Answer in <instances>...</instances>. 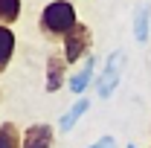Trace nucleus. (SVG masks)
<instances>
[{"label":"nucleus","mask_w":151,"mask_h":148,"mask_svg":"<svg viewBox=\"0 0 151 148\" xmlns=\"http://www.w3.org/2000/svg\"><path fill=\"white\" fill-rule=\"evenodd\" d=\"M15 47H18V38H15V29L0 23V73L9 70L12 58H15Z\"/></svg>","instance_id":"0eeeda50"},{"label":"nucleus","mask_w":151,"mask_h":148,"mask_svg":"<svg viewBox=\"0 0 151 148\" xmlns=\"http://www.w3.org/2000/svg\"><path fill=\"white\" fill-rule=\"evenodd\" d=\"M55 142V128L47 122H35L20 134V148H52Z\"/></svg>","instance_id":"39448f33"},{"label":"nucleus","mask_w":151,"mask_h":148,"mask_svg":"<svg viewBox=\"0 0 151 148\" xmlns=\"http://www.w3.org/2000/svg\"><path fill=\"white\" fill-rule=\"evenodd\" d=\"M76 23H78V12L70 0H50L38 18V29L44 41H64Z\"/></svg>","instance_id":"f257e3e1"},{"label":"nucleus","mask_w":151,"mask_h":148,"mask_svg":"<svg viewBox=\"0 0 151 148\" xmlns=\"http://www.w3.org/2000/svg\"><path fill=\"white\" fill-rule=\"evenodd\" d=\"M67 61L61 52H50L47 58V67H44V90L47 93H58L64 87V81H67Z\"/></svg>","instance_id":"20e7f679"},{"label":"nucleus","mask_w":151,"mask_h":148,"mask_svg":"<svg viewBox=\"0 0 151 148\" xmlns=\"http://www.w3.org/2000/svg\"><path fill=\"white\" fill-rule=\"evenodd\" d=\"M20 9H23L20 0H0V23H6V26L18 23L20 20Z\"/></svg>","instance_id":"9d476101"},{"label":"nucleus","mask_w":151,"mask_h":148,"mask_svg":"<svg viewBox=\"0 0 151 148\" xmlns=\"http://www.w3.org/2000/svg\"><path fill=\"white\" fill-rule=\"evenodd\" d=\"M125 148H137V145H134V142H128V145H125Z\"/></svg>","instance_id":"ddd939ff"},{"label":"nucleus","mask_w":151,"mask_h":148,"mask_svg":"<svg viewBox=\"0 0 151 148\" xmlns=\"http://www.w3.org/2000/svg\"><path fill=\"white\" fill-rule=\"evenodd\" d=\"M0 102H3V90H0Z\"/></svg>","instance_id":"4468645a"},{"label":"nucleus","mask_w":151,"mask_h":148,"mask_svg":"<svg viewBox=\"0 0 151 148\" xmlns=\"http://www.w3.org/2000/svg\"><path fill=\"white\" fill-rule=\"evenodd\" d=\"M87 111H90V99L78 96V99H76V105H70V108H67V113L58 119V131H61V134L73 131V128H76V122H78V119H81Z\"/></svg>","instance_id":"6e6552de"},{"label":"nucleus","mask_w":151,"mask_h":148,"mask_svg":"<svg viewBox=\"0 0 151 148\" xmlns=\"http://www.w3.org/2000/svg\"><path fill=\"white\" fill-rule=\"evenodd\" d=\"M122 61H125V52H122V50L111 52L108 64L102 67V73H99V78H96V96H99V99H111L113 96L119 78H122Z\"/></svg>","instance_id":"7ed1b4c3"},{"label":"nucleus","mask_w":151,"mask_h":148,"mask_svg":"<svg viewBox=\"0 0 151 148\" xmlns=\"http://www.w3.org/2000/svg\"><path fill=\"white\" fill-rule=\"evenodd\" d=\"M87 148H119V145H116V139H113L111 134H105V137H99L93 145H87Z\"/></svg>","instance_id":"f8f14e48"},{"label":"nucleus","mask_w":151,"mask_h":148,"mask_svg":"<svg viewBox=\"0 0 151 148\" xmlns=\"http://www.w3.org/2000/svg\"><path fill=\"white\" fill-rule=\"evenodd\" d=\"M90 47H93V29L78 20L73 29L67 32V38L61 41V55H64L67 64H78L81 58L90 55Z\"/></svg>","instance_id":"f03ea898"},{"label":"nucleus","mask_w":151,"mask_h":148,"mask_svg":"<svg viewBox=\"0 0 151 148\" xmlns=\"http://www.w3.org/2000/svg\"><path fill=\"white\" fill-rule=\"evenodd\" d=\"M148 29H151V6L145 3L134 15V38H137V44H145L148 41Z\"/></svg>","instance_id":"1a4fd4ad"},{"label":"nucleus","mask_w":151,"mask_h":148,"mask_svg":"<svg viewBox=\"0 0 151 148\" xmlns=\"http://www.w3.org/2000/svg\"><path fill=\"white\" fill-rule=\"evenodd\" d=\"M93 78H96V55H87V61L81 64V70L67 78V87H70L76 96H84V90L90 87Z\"/></svg>","instance_id":"423d86ee"},{"label":"nucleus","mask_w":151,"mask_h":148,"mask_svg":"<svg viewBox=\"0 0 151 148\" xmlns=\"http://www.w3.org/2000/svg\"><path fill=\"white\" fill-rule=\"evenodd\" d=\"M0 148H20V131L15 122L0 125Z\"/></svg>","instance_id":"9b49d317"}]
</instances>
